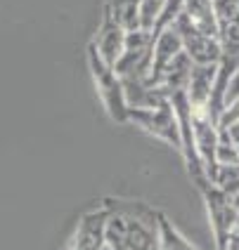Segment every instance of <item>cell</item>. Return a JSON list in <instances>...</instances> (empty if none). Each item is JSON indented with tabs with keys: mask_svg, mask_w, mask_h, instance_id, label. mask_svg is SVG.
I'll return each mask as SVG.
<instances>
[{
	"mask_svg": "<svg viewBox=\"0 0 239 250\" xmlns=\"http://www.w3.org/2000/svg\"><path fill=\"white\" fill-rule=\"evenodd\" d=\"M109 210L107 248L112 250H164L159 231V210L138 201L107 198Z\"/></svg>",
	"mask_w": 239,
	"mask_h": 250,
	"instance_id": "6da1fadb",
	"label": "cell"
},
{
	"mask_svg": "<svg viewBox=\"0 0 239 250\" xmlns=\"http://www.w3.org/2000/svg\"><path fill=\"white\" fill-rule=\"evenodd\" d=\"M85 59H88V69H90V76H93L95 90H97V95L102 99L107 113H109V118L114 123H128V102H126L121 76L116 73V69L109 62H104L99 57L97 47L93 42H88Z\"/></svg>",
	"mask_w": 239,
	"mask_h": 250,
	"instance_id": "7a4b0ae2",
	"label": "cell"
},
{
	"mask_svg": "<svg viewBox=\"0 0 239 250\" xmlns=\"http://www.w3.org/2000/svg\"><path fill=\"white\" fill-rule=\"evenodd\" d=\"M204 203H206V212H209V224H211V234L215 241V250H225L230 236L237 229L239 212L232 203V196L220 191L215 184H209L201 189Z\"/></svg>",
	"mask_w": 239,
	"mask_h": 250,
	"instance_id": "3957f363",
	"label": "cell"
},
{
	"mask_svg": "<svg viewBox=\"0 0 239 250\" xmlns=\"http://www.w3.org/2000/svg\"><path fill=\"white\" fill-rule=\"evenodd\" d=\"M128 123H135L140 130L180 151V125L170 99L161 102L154 109H128Z\"/></svg>",
	"mask_w": 239,
	"mask_h": 250,
	"instance_id": "277c9868",
	"label": "cell"
},
{
	"mask_svg": "<svg viewBox=\"0 0 239 250\" xmlns=\"http://www.w3.org/2000/svg\"><path fill=\"white\" fill-rule=\"evenodd\" d=\"M173 28L178 31L185 52L190 55V59H192L194 64H218V62H220V57H223L220 41L206 36L204 31H199V28L187 19L185 10H183V14L175 19Z\"/></svg>",
	"mask_w": 239,
	"mask_h": 250,
	"instance_id": "5b68a950",
	"label": "cell"
},
{
	"mask_svg": "<svg viewBox=\"0 0 239 250\" xmlns=\"http://www.w3.org/2000/svg\"><path fill=\"white\" fill-rule=\"evenodd\" d=\"M107 220H109V210L104 206L88 210L76 224L67 250H104L107 248Z\"/></svg>",
	"mask_w": 239,
	"mask_h": 250,
	"instance_id": "8992f818",
	"label": "cell"
},
{
	"mask_svg": "<svg viewBox=\"0 0 239 250\" xmlns=\"http://www.w3.org/2000/svg\"><path fill=\"white\" fill-rule=\"evenodd\" d=\"M126 38H128V31L102 7V19H99L97 31H95V36L90 41L97 47L99 57L104 62H109L112 66H116V62L121 59L123 50H126Z\"/></svg>",
	"mask_w": 239,
	"mask_h": 250,
	"instance_id": "52a82bcc",
	"label": "cell"
},
{
	"mask_svg": "<svg viewBox=\"0 0 239 250\" xmlns=\"http://www.w3.org/2000/svg\"><path fill=\"white\" fill-rule=\"evenodd\" d=\"M194 144H197V153L204 163V170L209 175L213 184L215 170H218V161H215V146H218V123L213 121L204 109H194Z\"/></svg>",
	"mask_w": 239,
	"mask_h": 250,
	"instance_id": "ba28073f",
	"label": "cell"
},
{
	"mask_svg": "<svg viewBox=\"0 0 239 250\" xmlns=\"http://www.w3.org/2000/svg\"><path fill=\"white\" fill-rule=\"evenodd\" d=\"M218 81V64H194L190 85H187V97L194 109H206L213 97V87Z\"/></svg>",
	"mask_w": 239,
	"mask_h": 250,
	"instance_id": "9c48e42d",
	"label": "cell"
},
{
	"mask_svg": "<svg viewBox=\"0 0 239 250\" xmlns=\"http://www.w3.org/2000/svg\"><path fill=\"white\" fill-rule=\"evenodd\" d=\"M154 36H156V41H154V59H152V83L156 85L161 71L166 69L180 52H185V47H183L180 36H178V31L173 26L159 31Z\"/></svg>",
	"mask_w": 239,
	"mask_h": 250,
	"instance_id": "30bf717a",
	"label": "cell"
},
{
	"mask_svg": "<svg viewBox=\"0 0 239 250\" xmlns=\"http://www.w3.org/2000/svg\"><path fill=\"white\" fill-rule=\"evenodd\" d=\"M192 66H194V62L190 59V55H187V52H180L166 69L161 71L156 85L166 92V97L175 95V92H187L190 76H192Z\"/></svg>",
	"mask_w": 239,
	"mask_h": 250,
	"instance_id": "8fae6325",
	"label": "cell"
},
{
	"mask_svg": "<svg viewBox=\"0 0 239 250\" xmlns=\"http://www.w3.org/2000/svg\"><path fill=\"white\" fill-rule=\"evenodd\" d=\"M185 14H187V19H190L199 31H204L206 36L220 41L218 14H215L213 0H185Z\"/></svg>",
	"mask_w": 239,
	"mask_h": 250,
	"instance_id": "7c38bea8",
	"label": "cell"
},
{
	"mask_svg": "<svg viewBox=\"0 0 239 250\" xmlns=\"http://www.w3.org/2000/svg\"><path fill=\"white\" fill-rule=\"evenodd\" d=\"M140 2L142 0H104V10L126 31H138L140 28Z\"/></svg>",
	"mask_w": 239,
	"mask_h": 250,
	"instance_id": "4fadbf2b",
	"label": "cell"
},
{
	"mask_svg": "<svg viewBox=\"0 0 239 250\" xmlns=\"http://www.w3.org/2000/svg\"><path fill=\"white\" fill-rule=\"evenodd\" d=\"M159 231H161V246H164V250H197V246L190 243L180 234V229L170 222L164 212H159Z\"/></svg>",
	"mask_w": 239,
	"mask_h": 250,
	"instance_id": "5bb4252c",
	"label": "cell"
},
{
	"mask_svg": "<svg viewBox=\"0 0 239 250\" xmlns=\"http://www.w3.org/2000/svg\"><path fill=\"white\" fill-rule=\"evenodd\" d=\"M213 184L220 191H225L227 196H237L239 194V163H235V166H218Z\"/></svg>",
	"mask_w": 239,
	"mask_h": 250,
	"instance_id": "9a60e30c",
	"label": "cell"
},
{
	"mask_svg": "<svg viewBox=\"0 0 239 250\" xmlns=\"http://www.w3.org/2000/svg\"><path fill=\"white\" fill-rule=\"evenodd\" d=\"M215 161L218 166H235L239 163V151L237 146L232 144V139L227 135L225 127L218 125V146H215Z\"/></svg>",
	"mask_w": 239,
	"mask_h": 250,
	"instance_id": "2e32d148",
	"label": "cell"
},
{
	"mask_svg": "<svg viewBox=\"0 0 239 250\" xmlns=\"http://www.w3.org/2000/svg\"><path fill=\"white\" fill-rule=\"evenodd\" d=\"M164 5H166V0H142L140 2V28L154 31Z\"/></svg>",
	"mask_w": 239,
	"mask_h": 250,
	"instance_id": "e0dca14e",
	"label": "cell"
},
{
	"mask_svg": "<svg viewBox=\"0 0 239 250\" xmlns=\"http://www.w3.org/2000/svg\"><path fill=\"white\" fill-rule=\"evenodd\" d=\"M232 123H239V97L227 102L225 109H223V116L218 121V125H232Z\"/></svg>",
	"mask_w": 239,
	"mask_h": 250,
	"instance_id": "ac0fdd59",
	"label": "cell"
},
{
	"mask_svg": "<svg viewBox=\"0 0 239 250\" xmlns=\"http://www.w3.org/2000/svg\"><path fill=\"white\" fill-rule=\"evenodd\" d=\"M235 97H239V71L232 76V81L227 85V95H225V104L227 102H232Z\"/></svg>",
	"mask_w": 239,
	"mask_h": 250,
	"instance_id": "d6986e66",
	"label": "cell"
},
{
	"mask_svg": "<svg viewBox=\"0 0 239 250\" xmlns=\"http://www.w3.org/2000/svg\"><path fill=\"white\" fill-rule=\"evenodd\" d=\"M220 127H225V130H227V135H230V139H232V144L237 146V151H239V123L220 125Z\"/></svg>",
	"mask_w": 239,
	"mask_h": 250,
	"instance_id": "ffe728a7",
	"label": "cell"
},
{
	"mask_svg": "<svg viewBox=\"0 0 239 250\" xmlns=\"http://www.w3.org/2000/svg\"><path fill=\"white\" fill-rule=\"evenodd\" d=\"M225 250H239V231L235 229V234L230 236V241H227V248Z\"/></svg>",
	"mask_w": 239,
	"mask_h": 250,
	"instance_id": "44dd1931",
	"label": "cell"
},
{
	"mask_svg": "<svg viewBox=\"0 0 239 250\" xmlns=\"http://www.w3.org/2000/svg\"><path fill=\"white\" fill-rule=\"evenodd\" d=\"M232 203H235V208H237V212H239V194L232 196Z\"/></svg>",
	"mask_w": 239,
	"mask_h": 250,
	"instance_id": "7402d4cb",
	"label": "cell"
},
{
	"mask_svg": "<svg viewBox=\"0 0 239 250\" xmlns=\"http://www.w3.org/2000/svg\"><path fill=\"white\" fill-rule=\"evenodd\" d=\"M237 231H239V220H237Z\"/></svg>",
	"mask_w": 239,
	"mask_h": 250,
	"instance_id": "603a6c76",
	"label": "cell"
},
{
	"mask_svg": "<svg viewBox=\"0 0 239 250\" xmlns=\"http://www.w3.org/2000/svg\"><path fill=\"white\" fill-rule=\"evenodd\" d=\"M104 250H112V248H104Z\"/></svg>",
	"mask_w": 239,
	"mask_h": 250,
	"instance_id": "cb8c5ba5",
	"label": "cell"
}]
</instances>
